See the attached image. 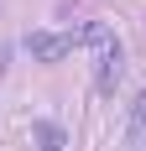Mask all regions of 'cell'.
<instances>
[{"mask_svg": "<svg viewBox=\"0 0 146 151\" xmlns=\"http://www.w3.org/2000/svg\"><path fill=\"white\" fill-rule=\"evenodd\" d=\"M84 42L94 47V89L99 94H115V83H120V63H125V52H120V42H115V31L104 26V21H84Z\"/></svg>", "mask_w": 146, "mask_h": 151, "instance_id": "obj_1", "label": "cell"}, {"mask_svg": "<svg viewBox=\"0 0 146 151\" xmlns=\"http://www.w3.org/2000/svg\"><path fill=\"white\" fill-rule=\"evenodd\" d=\"M78 42H84L78 26H68V31H31V37H26V52L37 63H58V58H68Z\"/></svg>", "mask_w": 146, "mask_h": 151, "instance_id": "obj_2", "label": "cell"}, {"mask_svg": "<svg viewBox=\"0 0 146 151\" xmlns=\"http://www.w3.org/2000/svg\"><path fill=\"white\" fill-rule=\"evenodd\" d=\"M31 146H37V151H63V146H68V136H63V125L37 120V125H31Z\"/></svg>", "mask_w": 146, "mask_h": 151, "instance_id": "obj_3", "label": "cell"}, {"mask_svg": "<svg viewBox=\"0 0 146 151\" xmlns=\"http://www.w3.org/2000/svg\"><path fill=\"white\" fill-rule=\"evenodd\" d=\"M131 151H146V94L131 99Z\"/></svg>", "mask_w": 146, "mask_h": 151, "instance_id": "obj_4", "label": "cell"}, {"mask_svg": "<svg viewBox=\"0 0 146 151\" xmlns=\"http://www.w3.org/2000/svg\"><path fill=\"white\" fill-rule=\"evenodd\" d=\"M0 73H5V47H0Z\"/></svg>", "mask_w": 146, "mask_h": 151, "instance_id": "obj_5", "label": "cell"}]
</instances>
